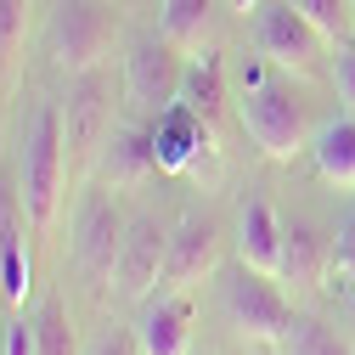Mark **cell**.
Wrapping results in <instances>:
<instances>
[{"label": "cell", "mask_w": 355, "mask_h": 355, "mask_svg": "<svg viewBox=\"0 0 355 355\" xmlns=\"http://www.w3.org/2000/svg\"><path fill=\"white\" fill-rule=\"evenodd\" d=\"M17 198L23 220L34 237H51L57 214H62V187H68V147H62V107L40 102L28 113V130L17 141Z\"/></svg>", "instance_id": "6da1fadb"}, {"label": "cell", "mask_w": 355, "mask_h": 355, "mask_svg": "<svg viewBox=\"0 0 355 355\" xmlns=\"http://www.w3.org/2000/svg\"><path fill=\"white\" fill-rule=\"evenodd\" d=\"M113 40H119V17L107 0H51V17H46V62L62 79H79L113 57Z\"/></svg>", "instance_id": "7a4b0ae2"}, {"label": "cell", "mask_w": 355, "mask_h": 355, "mask_svg": "<svg viewBox=\"0 0 355 355\" xmlns=\"http://www.w3.org/2000/svg\"><path fill=\"white\" fill-rule=\"evenodd\" d=\"M237 119L248 130V141L271 158V164H293L299 153H310L304 136V107L282 79L265 73L259 85H237Z\"/></svg>", "instance_id": "3957f363"}, {"label": "cell", "mask_w": 355, "mask_h": 355, "mask_svg": "<svg viewBox=\"0 0 355 355\" xmlns=\"http://www.w3.org/2000/svg\"><path fill=\"white\" fill-rule=\"evenodd\" d=\"M214 282H220V310H226V322H232L237 338H248V344H277L282 327L293 322L288 299L277 293V277L254 271V265L237 259V265H226V271H214Z\"/></svg>", "instance_id": "277c9868"}, {"label": "cell", "mask_w": 355, "mask_h": 355, "mask_svg": "<svg viewBox=\"0 0 355 355\" xmlns=\"http://www.w3.org/2000/svg\"><path fill=\"white\" fill-rule=\"evenodd\" d=\"M181 73H187V51H175L164 34H136L124 51V102L130 113H164L181 96Z\"/></svg>", "instance_id": "5b68a950"}, {"label": "cell", "mask_w": 355, "mask_h": 355, "mask_svg": "<svg viewBox=\"0 0 355 355\" xmlns=\"http://www.w3.org/2000/svg\"><path fill=\"white\" fill-rule=\"evenodd\" d=\"M124 226H130V220L119 214V203H113L107 192H85V198H79V209H73V237H68V259H73V271L91 282V288H107V282H113Z\"/></svg>", "instance_id": "8992f818"}, {"label": "cell", "mask_w": 355, "mask_h": 355, "mask_svg": "<svg viewBox=\"0 0 355 355\" xmlns=\"http://www.w3.org/2000/svg\"><path fill=\"white\" fill-rule=\"evenodd\" d=\"M113 130V85L102 68L68 79V96H62V147H68V164H96L102 141Z\"/></svg>", "instance_id": "52a82bcc"}, {"label": "cell", "mask_w": 355, "mask_h": 355, "mask_svg": "<svg viewBox=\"0 0 355 355\" xmlns=\"http://www.w3.org/2000/svg\"><path fill=\"white\" fill-rule=\"evenodd\" d=\"M322 46H327V34L310 17H299L288 0H259V6H254V51L271 68L310 73L322 62Z\"/></svg>", "instance_id": "ba28073f"}, {"label": "cell", "mask_w": 355, "mask_h": 355, "mask_svg": "<svg viewBox=\"0 0 355 355\" xmlns=\"http://www.w3.org/2000/svg\"><path fill=\"white\" fill-rule=\"evenodd\" d=\"M164 254H169V232L158 214H130L124 243H119V265H113V293L124 304H147L164 282Z\"/></svg>", "instance_id": "9c48e42d"}, {"label": "cell", "mask_w": 355, "mask_h": 355, "mask_svg": "<svg viewBox=\"0 0 355 355\" xmlns=\"http://www.w3.org/2000/svg\"><path fill=\"white\" fill-rule=\"evenodd\" d=\"M220 271V226L209 214H187L181 226L169 232V254H164V288L192 293L203 277Z\"/></svg>", "instance_id": "30bf717a"}, {"label": "cell", "mask_w": 355, "mask_h": 355, "mask_svg": "<svg viewBox=\"0 0 355 355\" xmlns=\"http://www.w3.org/2000/svg\"><path fill=\"white\" fill-rule=\"evenodd\" d=\"M130 333H136L141 355H192V293L181 288L153 293Z\"/></svg>", "instance_id": "8fae6325"}, {"label": "cell", "mask_w": 355, "mask_h": 355, "mask_svg": "<svg viewBox=\"0 0 355 355\" xmlns=\"http://www.w3.org/2000/svg\"><path fill=\"white\" fill-rule=\"evenodd\" d=\"M153 164L164 169V175H187L198 158H203V147H209V124L187 107V102H169L164 113H153Z\"/></svg>", "instance_id": "7c38bea8"}, {"label": "cell", "mask_w": 355, "mask_h": 355, "mask_svg": "<svg viewBox=\"0 0 355 355\" xmlns=\"http://www.w3.org/2000/svg\"><path fill=\"white\" fill-rule=\"evenodd\" d=\"M153 169H158V164H153V130H141V124H113L107 141H102V153H96V181L113 187V192H124V187L147 181Z\"/></svg>", "instance_id": "4fadbf2b"}, {"label": "cell", "mask_w": 355, "mask_h": 355, "mask_svg": "<svg viewBox=\"0 0 355 355\" xmlns=\"http://www.w3.org/2000/svg\"><path fill=\"white\" fill-rule=\"evenodd\" d=\"M237 259L265 277H282V220H277L271 198H259V192H248L237 209Z\"/></svg>", "instance_id": "5bb4252c"}, {"label": "cell", "mask_w": 355, "mask_h": 355, "mask_svg": "<svg viewBox=\"0 0 355 355\" xmlns=\"http://www.w3.org/2000/svg\"><path fill=\"white\" fill-rule=\"evenodd\" d=\"M333 271V243L310 220H282V277L288 282H322Z\"/></svg>", "instance_id": "9a60e30c"}, {"label": "cell", "mask_w": 355, "mask_h": 355, "mask_svg": "<svg viewBox=\"0 0 355 355\" xmlns=\"http://www.w3.org/2000/svg\"><path fill=\"white\" fill-rule=\"evenodd\" d=\"M310 158H316V175L327 187H355V113L327 119L310 136Z\"/></svg>", "instance_id": "2e32d148"}, {"label": "cell", "mask_w": 355, "mask_h": 355, "mask_svg": "<svg viewBox=\"0 0 355 355\" xmlns=\"http://www.w3.org/2000/svg\"><path fill=\"white\" fill-rule=\"evenodd\" d=\"M28 288H34V265L23 248V226H17L12 198H0V293H6V304H23Z\"/></svg>", "instance_id": "e0dca14e"}, {"label": "cell", "mask_w": 355, "mask_h": 355, "mask_svg": "<svg viewBox=\"0 0 355 355\" xmlns=\"http://www.w3.org/2000/svg\"><path fill=\"white\" fill-rule=\"evenodd\" d=\"M209 28H214V0H164L158 6V34L187 57L203 51Z\"/></svg>", "instance_id": "ac0fdd59"}, {"label": "cell", "mask_w": 355, "mask_h": 355, "mask_svg": "<svg viewBox=\"0 0 355 355\" xmlns=\"http://www.w3.org/2000/svg\"><path fill=\"white\" fill-rule=\"evenodd\" d=\"M175 102H187L203 124H214L220 119V102H226V62H220L214 51L192 57L187 73H181V96H175Z\"/></svg>", "instance_id": "d6986e66"}, {"label": "cell", "mask_w": 355, "mask_h": 355, "mask_svg": "<svg viewBox=\"0 0 355 355\" xmlns=\"http://www.w3.org/2000/svg\"><path fill=\"white\" fill-rule=\"evenodd\" d=\"M277 349H282V355H355V349H349L327 322H316V316H293V322L282 327Z\"/></svg>", "instance_id": "ffe728a7"}, {"label": "cell", "mask_w": 355, "mask_h": 355, "mask_svg": "<svg viewBox=\"0 0 355 355\" xmlns=\"http://www.w3.org/2000/svg\"><path fill=\"white\" fill-rule=\"evenodd\" d=\"M34 349H40V355H85V349H79V333H73V316H68L62 299H46V304H40V316H34Z\"/></svg>", "instance_id": "44dd1931"}, {"label": "cell", "mask_w": 355, "mask_h": 355, "mask_svg": "<svg viewBox=\"0 0 355 355\" xmlns=\"http://www.w3.org/2000/svg\"><path fill=\"white\" fill-rule=\"evenodd\" d=\"M23 34H28V0H0V68L23 62Z\"/></svg>", "instance_id": "7402d4cb"}, {"label": "cell", "mask_w": 355, "mask_h": 355, "mask_svg": "<svg viewBox=\"0 0 355 355\" xmlns=\"http://www.w3.org/2000/svg\"><path fill=\"white\" fill-rule=\"evenodd\" d=\"M327 288L333 293H349L355 288V209L344 214V226L333 237V271H327Z\"/></svg>", "instance_id": "603a6c76"}, {"label": "cell", "mask_w": 355, "mask_h": 355, "mask_svg": "<svg viewBox=\"0 0 355 355\" xmlns=\"http://www.w3.org/2000/svg\"><path fill=\"white\" fill-rule=\"evenodd\" d=\"M288 6H293L299 17H310L327 40H344V28H349V6H355V0H288Z\"/></svg>", "instance_id": "cb8c5ba5"}, {"label": "cell", "mask_w": 355, "mask_h": 355, "mask_svg": "<svg viewBox=\"0 0 355 355\" xmlns=\"http://www.w3.org/2000/svg\"><path fill=\"white\" fill-rule=\"evenodd\" d=\"M0 355H40L34 349V322H6V344H0Z\"/></svg>", "instance_id": "d4e9b609"}, {"label": "cell", "mask_w": 355, "mask_h": 355, "mask_svg": "<svg viewBox=\"0 0 355 355\" xmlns=\"http://www.w3.org/2000/svg\"><path fill=\"white\" fill-rule=\"evenodd\" d=\"M85 355H141V344H136V333H113V327H107Z\"/></svg>", "instance_id": "484cf974"}, {"label": "cell", "mask_w": 355, "mask_h": 355, "mask_svg": "<svg viewBox=\"0 0 355 355\" xmlns=\"http://www.w3.org/2000/svg\"><path fill=\"white\" fill-rule=\"evenodd\" d=\"M226 6H232V12H254V6H259V0H226Z\"/></svg>", "instance_id": "4316f807"}, {"label": "cell", "mask_w": 355, "mask_h": 355, "mask_svg": "<svg viewBox=\"0 0 355 355\" xmlns=\"http://www.w3.org/2000/svg\"><path fill=\"white\" fill-rule=\"evenodd\" d=\"M344 299H349V310H355V288H349V293H344Z\"/></svg>", "instance_id": "83f0119b"}]
</instances>
